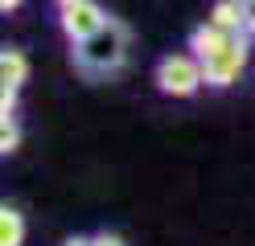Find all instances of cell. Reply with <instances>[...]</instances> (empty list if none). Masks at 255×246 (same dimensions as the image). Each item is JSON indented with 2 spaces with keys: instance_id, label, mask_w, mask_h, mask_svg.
<instances>
[{
  "instance_id": "cell-5",
  "label": "cell",
  "mask_w": 255,
  "mask_h": 246,
  "mask_svg": "<svg viewBox=\"0 0 255 246\" xmlns=\"http://www.w3.org/2000/svg\"><path fill=\"white\" fill-rule=\"evenodd\" d=\"M235 37H243V33H227V29H218V25H198L194 33H189V49H194V54L206 62V58H214V54H222V49H227Z\"/></svg>"
},
{
  "instance_id": "cell-6",
  "label": "cell",
  "mask_w": 255,
  "mask_h": 246,
  "mask_svg": "<svg viewBox=\"0 0 255 246\" xmlns=\"http://www.w3.org/2000/svg\"><path fill=\"white\" fill-rule=\"evenodd\" d=\"M210 25L227 29V33H247V21H243V4L239 0H218V4L210 8V16H206Z\"/></svg>"
},
{
  "instance_id": "cell-12",
  "label": "cell",
  "mask_w": 255,
  "mask_h": 246,
  "mask_svg": "<svg viewBox=\"0 0 255 246\" xmlns=\"http://www.w3.org/2000/svg\"><path fill=\"white\" fill-rule=\"evenodd\" d=\"M95 246H124L116 234H95Z\"/></svg>"
},
{
  "instance_id": "cell-1",
  "label": "cell",
  "mask_w": 255,
  "mask_h": 246,
  "mask_svg": "<svg viewBox=\"0 0 255 246\" xmlns=\"http://www.w3.org/2000/svg\"><path fill=\"white\" fill-rule=\"evenodd\" d=\"M124 62H128V25L124 21H107L87 41H74V66L91 78L116 74Z\"/></svg>"
},
{
  "instance_id": "cell-7",
  "label": "cell",
  "mask_w": 255,
  "mask_h": 246,
  "mask_svg": "<svg viewBox=\"0 0 255 246\" xmlns=\"http://www.w3.org/2000/svg\"><path fill=\"white\" fill-rule=\"evenodd\" d=\"M25 242V218L21 209L0 205V246H21Z\"/></svg>"
},
{
  "instance_id": "cell-4",
  "label": "cell",
  "mask_w": 255,
  "mask_h": 246,
  "mask_svg": "<svg viewBox=\"0 0 255 246\" xmlns=\"http://www.w3.org/2000/svg\"><path fill=\"white\" fill-rule=\"evenodd\" d=\"M62 33H66L70 41H87L91 33H99L111 16H107V8L99 4V0H78V4H70V8H62Z\"/></svg>"
},
{
  "instance_id": "cell-14",
  "label": "cell",
  "mask_w": 255,
  "mask_h": 246,
  "mask_svg": "<svg viewBox=\"0 0 255 246\" xmlns=\"http://www.w3.org/2000/svg\"><path fill=\"white\" fill-rule=\"evenodd\" d=\"M62 246H95V238H66Z\"/></svg>"
},
{
  "instance_id": "cell-10",
  "label": "cell",
  "mask_w": 255,
  "mask_h": 246,
  "mask_svg": "<svg viewBox=\"0 0 255 246\" xmlns=\"http://www.w3.org/2000/svg\"><path fill=\"white\" fill-rule=\"evenodd\" d=\"M17 90L21 86H0V115L12 119V111H17Z\"/></svg>"
},
{
  "instance_id": "cell-13",
  "label": "cell",
  "mask_w": 255,
  "mask_h": 246,
  "mask_svg": "<svg viewBox=\"0 0 255 246\" xmlns=\"http://www.w3.org/2000/svg\"><path fill=\"white\" fill-rule=\"evenodd\" d=\"M25 0H0V12H12V8H21Z\"/></svg>"
},
{
  "instance_id": "cell-8",
  "label": "cell",
  "mask_w": 255,
  "mask_h": 246,
  "mask_svg": "<svg viewBox=\"0 0 255 246\" xmlns=\"http://www.w3.org/2000/svg\"><path fill=\"white\" fill-rule=\"evenodd\" d=\"M25 74H29L25 54L21 49H4V54H0V82H4V86H21Z\"/></svg>"
},
{
  "instance_id": "cell-3",
  "label": "cell",
  "mask_w": 255,
  "mask_h": 246,
  "mask_svg": "<svg viewBox=\"0 0 255 246\" xmlns=\"http://www.w3.org/2000/svg\"><path fill=\"white\" fill-rule=\"evenodd\" d=\"M247 37L251 33H243V37H235L222 54L214 58H206L202 62V70H206V86H231V82H239V74H243V66H247Z\"/></svg>"
},
{
  "instance_id": "cell-11",
  "label": "cell",
  "mask_w": 255,
  "mask_h": 246,
  "mask_svg": "<svg viewBox=\"0 0 255 246\" xmlns=\"http://www.w3.org/2000/svg\"><path fill=\"white\" fill-rule=\"evenodd\" d=\"M243 4V21H247V33L255 37V0H239Z\"/></svg>"
},
{
  "instance_id": "cell-9",
  "label": "cell",
  "mask_w": 255,
  "mask_h": 246,
  "mask_svg": "<svg viewBox=\"0 0 255 246\" xmlns=\"http://www.w3.org/2000/svg\"><path fill=\"white\" fill-rule=\"evenodd\" d=\"M17 144H21V131H17V123L12 119H0V152H17Z\"/></svg>"
},
{
  "instance_id": "cell-15",
  "label": "cell",
  "mask_w": 255,
  "mask_h": 246,
  "mask_svg": "<svg viewBox=\"0 0 255 246\" xmlns=\"http://www.w3.org/2000/svg\"><path fill=\"white\" fill-rule=\"evenodd\" d=\"M54 4H58V8H70V4H78V0H54Z\"/></svg>"
},
{
  "instance_id": "cell-2",
  "label": "cell",
  "mask_w": 255,
  "mask_h": 246,
  "mask_svg": "<svg viewBox=\"0 0 255 246\" xmlns=\"http://www.w3.org/2000/svg\"><path fill=\"white\" fill-rule=\"evenodd\" d=\"M202 82H206V70H202L198 54H169V58H161V66H156V86H161L165 94H173V98L198 94Z\"/></svg>"
}]
</instances>
